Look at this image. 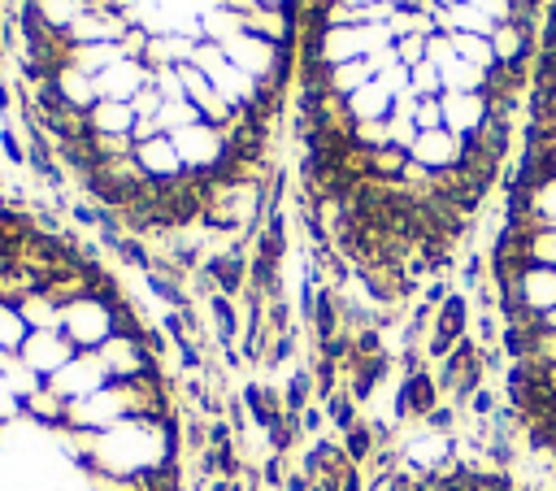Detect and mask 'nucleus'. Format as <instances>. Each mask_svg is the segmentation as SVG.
Instances as JSON below:
<instances>
[{"mask_svg": "<svg viewBox=\"0 0 556 491\" xmlns=\"http://www.w3.org/2000/svg\"><path fill=\"white\" fill-rule=\"evenodd\" d=\"M13 100H22L17 87H13L9 78H0V113H13Z\"/></svg>", "mask_w": 556, "mask_h": 491, "instance_id": "obj_34", "label": "nucleus"}, {"mask_svg": "<svg viewBox=\"0 0 556 491\" xmlns=\"http://www.w3.org/2000/svg\"><path fill=\"white\" fill-rule=\"evenodd\" d=\"M391 91L378 83V78H369L356 96H348V113H352V122H369V117H387L391 113Z\"/></svg>", "mask_w": 556, "mask_h": 491, "instance_id": "obj_15", "label": "nucleus"}, {"mask_svg": "<svg viewBox=\"0 0 556 491\" xmlns=\"http://www.w3.org/2000/svg\"><path fill=\"white\" fill-rule=\"evenodd\" d=\"M352 143H361V148H387V143H391V135H387V117L356 122V126H352Z\"/></svg>", "mask_w": 556, "mask_h": 491, "instance_id": "obj_26", "label": "nucleus"}, {"mask_svg": "<svg viewBox=\"0 0 556 491\" xmlns=\"http://www.w3.org/2000/svg\"><path fill=\"white\" fill-rule=\"evenodd\" d=\"M313 391H317V387H313V374H308V369H295V374L287 378V387H282V404H287V413L300 417V413L308 408Z\"/></svg>", "mask_w": 556, "mask_h": 491, "instance_id": "obj_25", "label": "nucleus"}, {"mask_svg": "<svg viewBox=\"0 0 556 491\" xmlns=\"http://www.w3.org/2000/svg\"><path fill=\"white\" fill-rule=\"evenodd\" d=\"M387 135H391V143H395V148H404V152H408V148L417 143V135H421V130L413 126V117H387Z\"/></svg>", "mask_w": 556, "mask_h": 491, "instance_id": "obj_28", "label": "nucleus"}, {"mask_svg": "<svg viewBox=\"0 0 556 491\" xmlns=\"http://www.w3.org/2000/svg\"><path fill=\"white\" fill-rule=\"evenodd\" d=\"M17 356H22V361H26V365L48 382L56 369H65V365L78 356V348H74L61 330H30V335H26V343L17 348Z\"/></svg>", "mask_w": 556, "mask_h": 491, "instance_id": "obj_6", "label": "nucleus"}, {"mask_svg": "<svg viewBox=\"0 0 556 491\" xmlns=\"http://www.w3.org/2000/svg\"><path fill=\"white\" fill-rule=\"evenodd\" d=\"M339 4H352V9H369L374 0H339Z\"/></svg>", "mask_w": 556, "mask_h": 491, "instance_id": "obj_36", "label": "nucleus"}, {"mask_svg": "<svg viewBox=\"0 0 556 491\" xmlns=\"http://www.w3.org/2000/svg\"><path fill=\"white\" fill-rule=\"evenodd\" d=\"M4 356H9V352H0V365H4Z\"/></svg>", "mask_w": 556, "mask_h": 491, "instance_id": "obj_37", "label": "nucleus"}, {"mask_svg": "<svg viewBox=\"0 0 556 491\" xmlns=\"http://www.w3.org/2000/svg\"><path fill=\"white\" fill-rule=\"evenodd\" d=\"M460 156H465V139H456L452 130H421L417 135V143L408 148V161H417L421 169H430V174H443V169H456L460 165Z\"/></svg>", "mask_w": 556, "mask_h": 491, "instance_id": "obj_7", "label": "nucleus"}, {"mask_svg": "<svg viewBox=\"0 0 556 491\" xmlns=\"http://www.w3.org/2000/svg\"><path fill=\"white\" fill-rule=\"evenodd\" d=\"M91 130L96 135H130L135 130V109L122 104V100H100L91 113H87Z\"/></svg>", "mask_w": 556, "mask_h": 491, "instance_id": "obj_16", "label": "nucleus"}, {"mask_svg": "<svg viewBox=\"0 0 556 491\" xmlns=\"http://www.w3.org/2000/svg\"><path fill=\"white\" fill-rule=\"evenodd\" d=\"M413 126H417V130H439V126H443V96H439V100H421Z\"/></svg>", "mask_w": 556, "mask_h": 491, "instance_id": "obj_29", "label": "nucleus"}, {"mask_svg": "<svg viewBox=\"0 0 556 491\" xmlns=\"http://www.w3.org/2000/svg\"><path fill=\"white\" fill-rule=\"evenodd\" d=\"M96 352H100V361H104V369H109V382H135V378H143V374H156V356L148 352L143 335L117 330V335L104 339Z\"/></svg>", "mask_w": 556, "mask_h": 491, "instance_id": "obj_4", "label": "nucleus"}, {"mask_svg": "<svg viewBox=\"0 0 556 491\" xmlns=\"http://www.w3.org/2000/svg\"><path fill=\"white\" fill-rule=\"evenodd\" d=\"M491 104L482 91H443V130H452L456 139H469L482 122H486Z\"/></svg>", "mask_w": 556, "mask_h": 491, "instance_id": "obj_8", "label": "nucleus"}, {"mask_svg": "<svg viewBox=\"0 0 556 491\" xmlns=\"http://www.w3.org/2000/svg\"><path fill=\"white\" fill-rule=\"evenodd\" d=\"M65 400L43 382L35 395H26L22 400V417H30V421H39V426H48V430H56V426H65Z\"/></svg>", "mask_w": 556, "mask_h": 491, "instance_id": "obj_13", "label": "nucleus"}, {"mask_svg": "<svg viewBox=\"0 0 556 491\" xmlns=\"http://www.w3.org/2000/svg\"><path fill=\"white\" fill-rule=\"evenodd\" d=\"M52 87H56V96H61L70 109L91 113V109L100 104V87H96V78H91V74H83V70H74V65L52 70Z\"/></svg>", "mask_w": 556, "mask_h": 491, "instance_id": "obj_11", "label": "nucleus"}, {"mask_svg": "<svg viewBox=\"0 0 556 491\" xmlns=\"http://www.w3.org/2000/svg\"><path fill=\"white\" fill-rule=\"evenodd\" d=\"M48 387H52L65 404H74V400H87L91 391L109 387V369H104L100 352H78L65 369H56V374L48 378Z\"/></svg>", "mask_w": 556, "mask_h": 491, "instance_id": "obj_5", "label": "nucleus"}, {"mask_svg": "<svg viewBox=\"0 0 556 491\" xmlns=\"http://www.w3.org/2000/svg\"><path fill=\"white\" fill-rule=\"evenodd\" d=\"M0 148H4V161H9V165H26V139H22L13 126L0 130Z\"/></svg>", "mask_w": 556, "mask_h": 491, "instance_id": "obj_31", "label": "nucleus"}, {"mask_svg": "<svg viewBox=\"0 0 556 491\" xmlns=\"http://www.w3.org/2000/svg\"><path fill=\"white\" fill-rule=\"evenodd\" d=\"M17 313H22V322L30 326V330H61V304L39 287V291H30L22 304H17Z\"/></svg>", "mask_w": 556, "mask_h": 491, "instance_id": "obj_17", "label": "nucleus"}, {"mask_svg": "<svg viewBox=\"0 0 556 491\" xmlns=\"http://www.w3.org/2000/svg\"><path fill=\"white\" fill-rule=\"evenodd\" d=\"M13 417H22V400L13 395V387L0 378V426H9Z\"/></svg>", "mask_w": 556, "mask_h": 491, "instance_id": "obj_32", "label": "nucleus"}, {"mask_svg": "<svg viewBox=\"0 0 556 491\" xmlns=\"http://www.w3.org/2000/svg\"><path fill=\"white\" fill-rule=\"evenodd\" d=\"M122 295V291H117ZM117 295H83L74 304L61 309V335L78 348V352H96L104 339L117 335Z\"/></svg>", "mask_w": 556, "mask_h": 491, "instance_id": "obj_1", "label": "nucleus"}, {"mask_svg": "<svg viewBox=\"0 0 556 491\" xmlns=\"http://www.w3.org/2000/svg\"><path fill=\"white\" fill-rule=\"evenodd\" d=\"M469 408H473L478 417H491V413H495V391H491V387H478V391L469 395Z\"/></svg>", "mask_w": 556, "mask_h": 491, "instance_id": "obj_33", "label": "nucleus"}, {"mask_svg": "<svg viewBox=\"0 0 556 491\" xmlns=\"http://www.w3.org/2000/svg\"><path fill=\"white\" fill-rule=\"evenodd\" d=\"M408 91H413L417 100H439V96H443V74H439V65H434V61H421L417 70H408Z\"/></svg>", "mask_w": 556, "mask_h": 491, "instance_id": "obj_24", "label": "nucleus"}, {"mask_svg": "<svg viewBox=\"0 0 556 491\" xmlns=\"http://www.w3.org/2000/svg\"><path fill=\"white\" fill-rule=\"evenodd\" d=\"M439 9H460V4H469V0H434Z\"/></svg>", "mask_w": 556, "mask_h": 491, "instance_id": "obj_35", "label": "nucleus"}, {"mask_svg": "<svg viewBox=\"0 0 556 491\" xmlns=\"http://www.w3.org/2000/svg\"><path fill=\"white\" fill-rule=\"evenodd\" d=\"M0 378L13 387V395H17V400H26V395H35V391L43 387V378H39V374H35V369H30V365L17 356V352H9V356H4Z\"/></svg>", "mask_w": 556, "mask_h": 491, "instance_id": "obj_19", "label": "nucleus"}, {"mask_svg": "<svg viewBox=\"0 0 556 491\" xmlns=\"http://www.w3.org/2000/svg\"><path fill=\"white\" fill-rule=\"evenodd\" d=\"M161 104H165V100H161V91H156V83H148V87H143V91H139V96L130 100V109H135V117H156V113H161Z\"/></svg>", "mask_w": 556, "mask_h": 491, "instance_id": "obj_30", "label": "nucleus"}, {"mask_svg": "<svg viewBox=\"0 0 556 491\" xmlns=\"http://www.w3.org/2000/svg\"><path fill=\"white\" fill-rule=\"evenodd\" d=\"M513 230V226H508ZM521 235V256L526 265H547L556 269V226H543V230H517Z\"/></svg>", "mask_w": 556, "mask_h": 491, "instance_id": "obj_18", "label": "nucleus"}, {"mask_svg": "<svg viewBox=\"0 0 556 491\" xmlns=\"http://www.w3.org/2000/svg\"><path fill=\"white\" fill-rule=\"evenodd\" d=\"M426 39L430 35H404V39H395L391 48H395V61L404 65V70H417L421 61H426Z\"/></svg>", "mask_w": 556, "mask_h": 491, "instance_id": "obj_27", "label": "nucleus"}, {"mask_svg": "<svg viewBox=\"0 0 556 491\" xmlns=\"http://www.w3.org/2000/svg\"><path fill=\"white\" fill-rule=\"evenodd\" d=\"M135 161L148 174V182H174V178L187 174V165H182V156H178V148H174L169 135H156L148 143H135Z\"/></svg>", "mask_w": 556, "mask_h": 491, "instance_id": "obj_10", "label": "nucleus"}, {"mask_svg": "<svg viewBox=\"0 0 556 491\" xmlns=\"http://www.w3.org/2000/svg\"><path fill=\"white\" fill-rule=\"evenodd\" d=\"M195 122H204V117L195 113V104H191V100H165V104H161V113H156L161 135H178V130H187V126H195Z\"/></svg>", "mask_w": 556, "mask_h": 491, "instance_id": "obj_22", "label": "nucleus"}, {"mask_svg": "<svg viewBox=\"0 0 556 491\" xmlns=\"http://www.w3.org/2000/svg\"><path fill=\"white\" fill-rule=\"evenodd\" d=\"M117 61H122V43H74L65 65H74V70H83V74L96 78V74H104Z\"/></svg>", "mask_w": 556, "mask_h": 491, "instance_id": "obj_14", "label": "nucleus"}, {"mask_svg": "<svg viewBox=\"0 0 556 491\" xmlns=\"http://www.w3.org/2000/svg\"><path fill=\"white\" fill-rule=\"evenodd\" d=\"M169 139H174V148H178L187 174L213 178L217 165L226 161V135H222L217 126H208V122H195V126H187V130H178V135H169Z\"/></svg>", "mask_w": 556, "mask_h": 491, "instance_id": "obj_3", "label": "nucleus"}, {"mask_svg": "<svg viewBox=\"0 0 556 491\" xmlns=\"http://www.w3.org/2000/svg\"><path fill=\"white\" fill-rule=\"evenodd\" d=\"M126 417H135V413H130V400H126V387H122V382H109V387H100V391H91L87 400H74V404L65 408V426H70V430H87V435L113 430V426H122Z\"/></svg>", "mask_w": 556, "mask_h": 491, "instance_id": "obj_2", "label": "nucleus"}, {"mask_svg": "<svg viewBox=\"0 0 556 491\" xmlns=\"http://www.w3.org/2000/svg\"><path fill=\"white\" fill-rule=\"evenodd\" d=\"M404 169H408V152H404V148H395V143L369 148V178L395 182V178H404Z\"/></svg>", "mask_w": 556, "mask_h": 491, "instance_id": "obj_20", "label": "nucleus"}, {"mask_svg": "<svg viewBox=\"0 0 556 491\" xmlns=\"http://www.w3.org/2000/svg\"><path fill=\"white\" fill-rule=\"evenodd\" d=\"M369 78H378V70H374V61L369 56H356V61H343V65H330V78H326V87L334 91V96H356Z\"/></svg>", "mask_w": 556, "mask_h": 491, "instance_id": "obj_12", "label": "nucleus"}, {"mask_svg": "<svg viewBox=\"0 0 556 491\" xmlns=\"http://www.w3.org/2000/svg\"><path fill=\"white\" fill-rule=\"evenodd\" d=\"M26 335H30V326L22 322L17 304H4L0 300V352H17L26 343Z\"/></svg>", "mask_w": 556, "mask_h": 491, "instance_id": "obj_23", "label": "nucleus"}, {"mask_svg": "<svg viewBox=\"0 0 556 491\" xmlns=\"http://www.w3.org/2000/svg\"><path fill=\"white\" fill-rule=\"evenodd\" d=\"M148 83H152V70L143 61H126V56L117 65H109L104 74H96L100 100H122V104H130Z\"/></svg>", "mask_w": 556, "mask_h": 491, "instance_id": "obj_9", "label": "nucleus"}, {"mask_svg": "<svg viewBox=\"0 0 556 491\" xmlns=\"http://www.w3.org/2000/svg\"><path fill=\"white\" fill-rule=\"evenodd\" d=\"M452 48H456V56L460 61H469V65H478L482 74L495 65V52H491V39H482V35H465V30H456L452 35Z\"/></svg>", "mask_w": 556, "mask_h": 491, "instance_id": "obj_21", "label": "nucleus"}]
</instances>
